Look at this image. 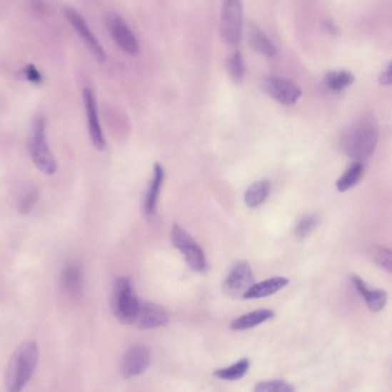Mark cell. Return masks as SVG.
I'll return each instance as SVG.
<instances>
[{
  "label": "cell",
  "mask_w": 392,
  "mask_h": 392,
  "mask_svg": "<svg viewBox=\"0 0 392 392\" xmlns=\"http://www.w3.org/2000/svg\"><path fill=\"white\" fill-rule=\"evenodd\" d=\"M351 282L360 295L363 296L369 310L374 313L383 310L388 301V293L384 290L368 289L365 281L358 275H352Z\"/></svg>",
  "instance_id": "5bb4252c"
},
{
  "label": "cell",
  "mask_w": 392,
  "mask_h": 392,
  "mask_svg": "<svg viewBox=\"0 0 392 392\" xmlns=\"http://www.w3.org/2000/svg\"><path fill=\"white\" fill-rule=\"evenodd\" d=\"M39 346L34 341L19 345L7 366L5 386L7 392H21L27 386L39 363Z\"/></svg>",
  "instance_id": "7a4b0ae2"
},
{
  "label": "cell",
  "mask_w": 392,
  "mask_h": 392,
  "mask_svg": "<svg viewBox=\"0 0 392 392\" xmlns=\"http://www.w3.org/2000/svg\"><path fill=\"white\" fill-rule=\"evenodd\" d=\"M363 163L356 161L348 167V171H345L342 177L337 181L336 186L339 192L348 191L353 186H357L360 179L363 177Z\"/></svg>",
  "instance_id": "ffe728a7"
},
{
  "label": "cell",
  "mask_w": 392,
  "mask_h": 392,
  "mask_svg": "<svg viewBox=\"0 0 392 392\" xmlns=\"http://www.w3.org/2000/svg\"><path fill=\"white\" fill-rule=\"evenodd\" d=\"M275 313L271 310H258L254 312L248 313L244 316H239L236 320L231 322L230 328L233 331H248L252 328L261 325L263 322L268 321L274 318Z\"/></svg>",
  "instance_id": "e0dca14e"
},
{
  "label": "cell",
  "mask_w": 392,
  "mask_h": 392,
  "mask_svg": "<svg viewBox=\"0 0 392 392\" xmlns=\"http://www.w3.org/2000/svg\"><path fill=\"white\" fill-rule=\"evenodd\" d=\"M164 179H165V169L160 164H156L154 165V176L151 180L150 186H149L148 194H146L144 201V210L148 214H152L156 211L161 186L164 184Z\"/></svg>",
  "instance_id": "2e32d148"
},
{
  "label": "cell",
  "mask_w": 392,
  "mask_h": 392,
  "mask_svg": "<svg viewBox=\"0 0 392 392\" xmlns=\"http://www.w3.org/2000/svg\"><path fill=\"white\" fill-rule=\"evenodd\" d=\"M354 82V75L348 71H329L325 77L327 88L331 91L338 92L351 86Z\"/></svg>",
  "instance_id": "44dd1931"
},
{
  "label": "cell",
  "mask_w": 392,
  "mask_h": 392,
  "mask_svg": "<svg viewBox=\"0 0 392 392\" xmlns=\"http://www.w3.org/2000/svg\"><path fill=\"white\" fill-rule=\"evenodd\" d=\"M151 352L143 345H134L128 348L121 361V374L131 378L142 375L150 367Z\"/></svg>",
  "instance_id": "7c38bea8"
},
{
  "label": "cell",
  "mask_w": 392,
  "mask_h": 392,
  "mask_svg": "<svg viewBox=\"0 0 392 392\" xmlns=\"http://www.w3.org/2000/svg\"><path fill=\"white\" fill-rule=\"evenodd\" d=\"M105 24L113 39L122 50L131 54L139 51V41L120 15L114 12L106 13Z\"/></svg>",
  "instance_id": "30bf717a"
},
{
  "label": "cell",
  "mask_w": 392,
  "mask_h": 392,
  "mask_svg": "<svg viewBox=\"0 0 392 392\" xmlns=\"http://www.w3.org/2000/svg\"><path fill=\"white\" fill-rule=\"evenodd\" d=\"M253 392H296L295 386L283 380L263 381L254 386Z\"/></svg>",
  "instance_id": "d4e9b609"
},
{
  "label": "cell",
  "mask_w": 392,
  "mask_h": 392,
  "mask_svg": "<svg viewBox=\"0 0 392 392\" xmlns=\"http://www.w3.org/2000/svg\"><path fill=\"white\" fill-rule=\"evenodd\" d=\"M271 188V182L268 180H260L251 184L245 191V203L251 208L260 206L268 198Z\"/></svg>",
  "instance_id": "d6986e66"
},
{
  "label": "cell",
  "mask_w": 392,
  "mask_h": 392,
  "mask_svg": "<svg viewBox=\"0 0 392 392\" xmlns=\"http://www.w3.org/2000/svg\"><path fill=\"white\" fill-rule=\"evenodd\" d=\"M323 27H325V29L327 30L328 33H337V27L333 24V22H331V21L326 20L325 24H323Z\"/></svg>",
  "instance_id": "f546056e"
},
{
  "label": "cell",
  "mask_w": 392,
  "mask_h": 392,
  "mask_svg": "<svg viewBox=\"0 0 392 392\" xmlns=\"http://www.w3.org/2000/svg\"><path fill=\"white\" fill-rule=\"evenodd\" d=\"M171 242L175 248L184 256L186 263L192 271L203 273L207 269L206 258L201 245L194 237L186 233L179 224H174L171 229Z\"/></svg>",
  "instance_id": "5b68a950"
},
{
  "label": "cell",
  "mask_w": 392,
  "mask_h": 392,
  "mask_svg": "<svg viewBox=\"0 0 392 392\" xmlns=\"http://www.w3.org/2000/svg\"><path fill=\"white\" fill-rule=\"evenodd\" d=\"M378 139V122L372 114H366L344 130L341 145L345 154L361 163L374 154Z\"/></svg>",
  "instance_id": "6da1fadb"
},
{
  "label": "cell",
  "mask_w": 392,
  "mask_h": 392,
  "mask_svg": "<svg viewBox=\"0 0 392 392\" xmlns=\"http://www.w3.org/2000/svg\"><path fill=\"white\" fill-rule=\"evenodd\" d=\"M378 80H380L382 86H390L391 84V64L388 65L386 71H382V74L380 75Z\"/></svg>",
  "instance_id": "f1b7e54d"
},
{
  "label": "cell",
  "mask_w": 392,
  "mask_h": 392,
  "mask_svg": "<svg viewBox=\"0 0 392 392\" xmlns=\"http://www.w3.org/2000/svg\"><path fill=\"white\" fill-rule=\"evenodd\" d=\"M243 6L238 0H226L222 4L221 36L228 45H238L242 37Z\"/></svg>",
  "instance_id": "8992f818"
},
{
  "label": "cell",
  "mask_w": 392,
  "mask_h": 392,
  "mask_svg": "<svg viewBox=\"0 0 392 392\" xmlns=\"http://www.w3.org/2000/svg\"><path fill=\"white\" fill-rule=\"evenodd\" d=\"M139 298L136 296L131 281L120 278L115 281L113 290V312L124 325H134L139 308Z\"/></svg>",
  "instance_id": "277c9868"
},
{
  "label": "cell",
  "mask_w": 392,
  "mask_h": 392,
  "mask_svg": "<svg viewBox=\"0 0 392 392\" xmlns=\"http://www.w3.org/2000/svg\"><path fill=\"white\" fill-rule=\"evenodd\" d=\"M62 283L65 289L71 293H76L81 289L82 273L77 265H68L62 273Z\"/></svg>",
  "instance_id": "603a6c76"
},
{
  "label": "cell",
  "mask_w": 392,
  "mask_h": 392,
  "mask_svg": "<svg viewBox=\"0 0 392 392\" xmlns=\"http://www.w3.org/2000/svg\"><path fill=\"white\" fill-rule=\"evenodd\" d=\"M368 257L378 267L388 271V273H391L392 256L390 250L383 248V246H372L368 250Z\"/></svg>",
  "instance_id": "cb8c5ba5"
},
{
  "label": "cell",
  "mask_w": 392,
  "mask_h": 392,
  "mask_svg": "<svg viewBox=\"0 0 392 392\" xmlns=\"http://www.w3.org/2000/svg\"><path fill=\"white\" fill-rule=\"evenodd\" d=\"M230 74L233 76L235 81H242L244 77L245 66L244 60H243L242 54L239 51H236L233 56L230 58L229 61Z\"/></svg>",
  "instance_id": "4316f807"
},
{
  "label": "cell",
  "mask_w": 392,
  "mask_h": 392,
  "mask_svg": "<svg viewBox=\"0 0 392 392\" xmlns=\"http://www.w3.org/2000/svg\"><path fill=\"white\" fill-rule=\"evenodd\" d=\"M248 41L253 50L267 58H275L278 56V50L273 44V41L257 27L256 24H251L248 30Z\"/></svg>",
  "instance_id": "ac0fdd59"
},
{
  "label": "cell",
  "mask_w": 392,
  "mask_h": 392,
  "mask_svg": "<svg viewBox=\"0 0 392 392\" xmlns=\"http://www.w3.org/2000/svg\"><path fill=\"white\" fill-rule=\"evenodd\" d=\"M289 284V280L286 278H268V280L260 282V283L253 284L251 286L248 291L243 295L244 299H259V298L268 297V296L274 295L276 292L286 288Z\"/></svg>",
  "instance_id": "9a60e30c"
},
{
  "label": "cell",
  "mask_w": 392,
  "mask_h": 392,
  "mask_svg": "<svg viewBox=\"0 0 392 392\" xmlns=\"http://www.w3.org/2000/svg\"><path fill=\"white\" fill-rule=\"evenodd\" d=\"M254 284V275L248 261H237L224 281L223 289L230 297L244 295Z\"/></svg>",
  "instance_id": "ba28073f"
},
{
  "label": "cell",
  "mask_w": 392,
  "mask_h": 392,
  "mask_svg": "<svg viewBox=\"0 0 392 392\" xmlns=\"http://www.w3.org/2000/svg\"><path fill=\"white\" fill-rule=\"evenodd\" d=\"M318 218L314 214L305 216L297 222L295 228V235L297 238L303 239L308 236L313 230L318 227Z\"/></svg>",
  "instance_id": "484cf974"
},
{
  "label": "cell",
  "mask_w": 392,
  "mask_h": 392,
  "mask_svg": "<svg viewBox=\"0 0 392 392\" xmlns=\"http://www.w3.org/2000/svg\"><path fill=\"white\" fill-rule=\"evenodd\" d=\"M64 13H65L66 18L76 30L81 39L84 41L89 50L94 54L96 59L99 62L105 61L106 52L104 50L103 45L99 43L95 34L92 33L82 15L77 12L76 9H71V7H65Z\"/></svg>",
  "instance_id": "9c48e42d"
},
{
  "label": "cell",
  "mask_w": 392,
  "mask_h": 392,
  "mask_svg": "<svg viewBox=\"0 0 392 392\" xmlns=\"http://www.w3.org/2000/svg\"><path fill=\"white\" fill-rule=\"evenodd\" d=\"M24 74L30 82L36 83V84H39V83H41V80H43V79H41V73H39V71H37V68H36L35 66L31 65V64L24 67Z\"/></svg>",
  "instance_id": "83f0119b"
},
{
  "label": "cell",
  "mask_w": 392,
  "mask_h": 392,
  "mask_svg": "<svg viewBox=\"0 0 392 392\" xmlns=\"http://www.w3.org/2000/svg\"><path fill=\"white\" fill-rule=\"evenodd\" d=\"M171 314L166 307L154 303H141L134 325L139 329H156L169 325Z\"/></svg>",
  "instance_id": "8fae6325"
},
{
  "label": "cell",
  "mask_w": 392,
  "mask_h": 392,
  "mask_svg": "<svg viewBox=\"0 0 392 392\" xmlns=\"http://www.w3.org/2000/svg\"><path fill=\"white\" fill-rule=\"evenodd\" d=\"M260 86L266 95H268L278 103L288 105V106L295 105L301 96V89L290 81L281 79V77H263L260 82Z\"/></svg>",
  "instance_id": "52a82bcc"
},
{
  "label": "cell",
  "mask_w": 392,
  "mask_h": 392,
  "mask_svg": "<svg viewBox=\"0 0 392 392\" xmlns=\"http://www.w3.org/2000/svg\"><path fill=\"white\" fill-rule=\"evenodd\" d=\"M29 152L33 163L39 171L52 175L56 171V161L46 142V124L41 115H37L31 127Z\"/></svg>",
  "instance_id": "3957f363"
},
{
  "label": "cell",
  "mask_w": 392,
  "mask_h": 392,
  "mask_svg": "<svg viewBox=\"0 0 392 392\" xmlns=\"http://www.w3.org/2000/svg\"><path fill=\"white\" fill-rule=\"evenodd\" d=\"M250 368V360L241 359L236 363L229 366L227 368L218 369L214 372V376L224 381H237L245 376Z\"/></svg>",
  "instance_id": "7402d4cb"
},
{
  "label": "cell",
  "mask_w": 392,
  "mask_h": 392,
  "mask_svg": "<svg viewBox=\"0 0 392 392\" xmlns=\"http://www.w3.org/2000/svg\"><path fill=\"white\" fill-rule=\"evenodd\" d=\"M83 99L86 106V116H88L89 133L91 137L92 144L95 145L98 150L105 149V137L101 129L99 115H98L97 101L91 89L86 88L83 90Z\"/></svg>",
  "instance_id": "4fadbf2b"
}]
</instances>
